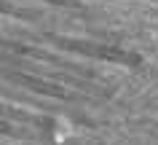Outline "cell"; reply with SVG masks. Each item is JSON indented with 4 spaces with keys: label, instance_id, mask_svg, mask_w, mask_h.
<instances>
[{
    "label": "cell",
    "instance_id": "cell-1",
    "mask_svg": "<svg viewBox=\"0 0 158 145\" xmlns=\"http://www.w3.org/2000/svg\"><path fill=\"white\" fill-rule=\"evenodd\" d=\"M51 6H56V8H81V3L78 0H46Z\"/></svg>",
    "mask_w": 158,
    "mask_h": 145
}]
</instances>
